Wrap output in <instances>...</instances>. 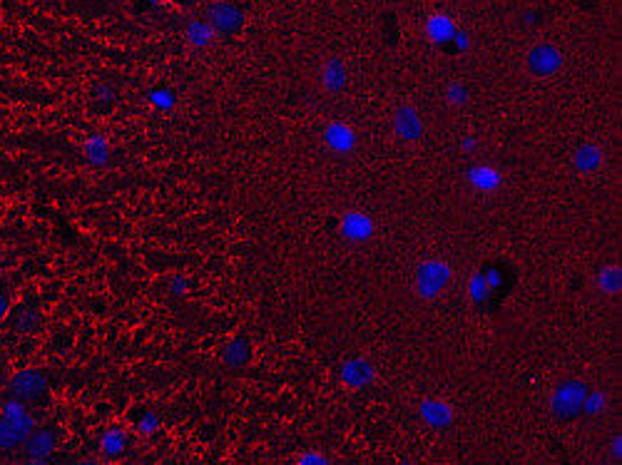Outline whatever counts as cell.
<instances>
[{"instance_id": "ba28073f", "label": "cell", "mask_w": 622, "mask_h": 465, "mask_svg": "<svg viewBox=\"0 0 622 465\" xmlns=\"http://www.w3.org/2000/svg\"><path fill=\"white\" fill-rule=\"evenodd\" d=\"M418 413H421L423 423L431 428H448L453 423V408L446 401H441V398H426V401H421Z\"/></svg>"}, {"instance_id": "52a82bcc", "label": "cell", "mask_w": 622, "mask_h": 465, "mask_svg": "<svg viewBox=\"0 0 622 465\" xmlns=\"http://www.w3.org/2000/svg\"><path fill=\"white\" fill-rule=\"evenodd\" d=\"M207 23L217 33L232 35L242 28V10L234 8L232 3H214L207 10Z\"/></svg>"}, {"instance_id": "d6a6232c", "label": "cell", "mask_w": 622, "mask_h": 465, "mask_svg": "<svg viewBox=\"0 0 622 465\" xmlns=\"http://www.w3.org/2000/svg\"><path fill=\"white\" fill-rule=\"evenodd\" d=\"M476 150H478L476 137H466V140H463V152H468V155H471V152H476Z\"/></svg>"}, {"instance_id": "6da1fadb", "label": "cell", "mask_w": 622, "mask_h": 465, "mask_svg": "<svg viewBox=\"0 0 622 465\" xmlns=\"http://www.w3.org/2000/svg\"><path fill=\"white\" fill-rule=\"evenodd\" d=\"M35 431L33 413L28 411V403L20 398L10 396L8 401L0 406V451L13 453L23 448L30 433Z\"/></svg>"}, {"instance_id": "8992f818", "label": "cell", "mask_w": 622, "mask_h": 465, "mask_svg": "<svg viewBox=\"0 0 622 465\" xmlns=\"http://www.w3.org/2000/svg\"><path fill=\"white\" fill-rule=\"evenodd\" d=\"M339 232L341 237L349 239L354 244H364L374 237L376 232V224L369 214L364 212H346L339 222Z\"/></svg>"}, {"instance_id": "d6986e66", "label": "cell", "mask_w": 622, "mask_h": 465, "mask_svg": "<svg viewBox=\"0 0 622 465\" xmlns=\"http://www.w3.org/2000/svg\"><path fill=\"white\" fill-rule=\"evenodd\" d=\"M598 286L605 294H620L622 291V269L620 267H605L598 274Z\"/></svg>"}, {"instance_id": "5bb4252c", "label": "cell", "mask_w": 622, "mask_h": 465, "mask_svg": "<svg viewBox=\"0 0 622 465\" xmlns=\"http://www.w3.org/2000/svg\"><path fill=\"white\" fill-rule=\"evenodd\" d=\"M426 30L433 43H448V40L456 38V25L448 15H431Z\"/></svg>"}, {"instance_id": "44dd1931", "label": "cell", "mask_w": 622, "mask_h": 465, "mask_svg": "<svg viewBox=\"0 0 622 465\" xmlns=\"http://www.w3.org/2000/svg\"><path fill=\"white\" fill-rule=\"evenodd\" d=\"M212 38H214V30L209 23H192L190 28H187V40H190L195 48H205Z\"/></svg>"}, {"instance_id": "cb8c5ba5", "label": "cell", "mask_w": 622, "mask_h": 465, "mask_svg": "<svg viewBox=\"0 0 622 465\" xmlns=\"http://www.w3.org/2000/svg\"><path fill=\"white\" fill-rule=\"evenodd\" d=\"M35 324H38V311L30 309V306H23V309L18 311V316H15V329L30 331L35 329Z\"/></svg>"}, {"instance_id": "8fae6325", "label": "cell", "mask_w": 622, "mask_h": 465, "mask_svg": "<svg viewBox=\"0 0 622 465\" xmlns=\"http://www.w3.org/2000/svg\"><path fill=\"white\" fill-rule=\"evenodd\" d=\"M468 185L478 192H496L503 185V175L491 165H473L468 170Z\"/></svg>"}, {"instance_id": "277c9868", "label": "cell", "mask_w": 622, "mask_h": 465, "mask_svg": "<svg viewBox=\"0 0 622 465\" xmlns=\"http://www.w3.org/2000/svg\"><path fill=\"white\" fill-rule=\"evenodd\" d=\"M48 378L45 373L35 371V369H25L20 373H15L8 383V393L13 398H20L23 403H38L48 396Z\"/></svg>"}, {"instance_id": "9a60e30c", "label": "cell", "mask_w": 622, "mask_h": 465, "mask_svg": "<svg viewBox=\"0 0 622 465\" xmlns=\"http://www.w3.org/2000/svg\"><path fill=\"white\" fill-rule=\"evenodd\" d=\"M127 448V433L120 428H110L105 431V436L100 438V451L105 458H120Z\"/></svg>"}, {"instance_id": "e0dca14e", "label": "cell", "mask_w": 622, "mask_h": 465, "mask_svg": "<svg viewBox=\"0 0 622 465\" xmlns=\"http://www.w3.org/2000/svg\"><path fill=\"white\" fill-rule=\"evenodd\" d=\"M83 150H85V157L90 160V165H95V167L107 165V157H110V145H107L105 137L90 135L88 140H85Z\"/></svg>"}, {"instance_id": "7c38bea8", "label": "cell", "mask_w": 622, "mask_h": 465, "mask_svg": "<svg viewBox=\"0 0 622 465\" xmlns=\"http://www.w3.org/2000/svg\"><path fill=\"white\" fill-rule=\"evenodd\" d=\"M394 130L401 140L406 142H414L418 137L423 135V125H421V117L416 115L411 107H404V110L396 112L394 117Z\"/></svg>"}, {"instance_id": "7402d4cb", "label": "cell", "mask_w": 622, "mask_h": 465, "mask_svg": "<svg viewBox=\"0 0 622 465\" xmlns=\"http://www.w3.org/2000/svg\"><path fill=\"white\" fill-rule=\"evenodd\" d=\"M605 408H608V396H605L603 391H593L585 396L583 413H588V416H598V413H603Z\"/></svg>"}, {"instance_id": "4316f807", "label": "cell", "mask_w": 622, "mask_h": 465, "mask_svg": "<svg viewBox=\"0 0 622 465\" xmlns=\"http://www.w3.org/2000/svg\"><path fill=\"white\" fill-rule=\"evenodd\" d=\"M466 88H461V85H453L451 90H448V100L453 102V105H463L466 102Z\"/></svg>"}, {"instance_id": "f1b7e54d", "label": "cell", "mask_w": 622, "mask_h": 465, "mask_svg": "<svg viewBox=\"0 0 622 465\" xmlns=\"http://www.w3.org/2000/svg\"><path fill=\"white\" fill-rule=\"evenodd\" d=\"M299 463H302V465H326V463H329V458L319 456V453H307V456L299 458Z\"/></svg>"}, {"instance_id": "484cf974", "label": "cell", "mask_w": 622, "mask_h": 465, "mask_svg": "<svg viewBox=\"0 0 622 465\" xmlns=\"http://www.w3.org/2000/svg\"><path fill=\"white\" fill-rule=\"evenodd\" d=\"M483 277H486L488 286H491V291L501 289V286H503V272L498 267H488L486 272H483Z\"/></svg>"}, {"instance_id": "4fadbf2b", "label": "cell", "mask_w": 622, "mask_h": 465, "mask_svg": "<svg viewBox=\"0 0 622 465\" xmlns=\"http://www.w3.org/2000/svg\"><path fill=\"white\" fill-rule=\"evenodd\" d=\"M249 359H252V346L247 339H232L222 349V361L229 369H244Z\"/></svg>"}, {"instance_id": "603a6c76", "label": "cell", "mask_w": 622, "mask_h": 465, "mask_svg": "<svg viewBox=\"0 0 622 465\" xmlns=\"http://www.w3.org/2000/svg\"><path fill=\"white\" fill-rule=\"evenodd\" d=\"M344 80H346V75H344V68H341V63H329V68H326V73H324V83H326V88L329 90H341L344 88Z\"/></svg>"}, {"instance_id": "9c48e42d", "label": "cell", "mask_w": 622, "mask_h": 465, "mask_svg": "<svg viewBox=\"0 0 622 465\" xmlns=\"http://www.w3.org/2000/svg\"><path fill=\"white\" fill-rule=\"evenodd\" d=\"M374 369H371V364L366 359H361V356H354V359L346 361L344 366H341V378H344L346 386L351 388H366L374 383Z\"/></svg>"}, {"instance_id": "5b68a950", "label": "cell", "mask_w": 622, "mask_h": 465, "mask_svg": "<svg viewBox=\"0 0 622 465\" xmlns=\"http://www.w3.org/2000/svg\"><path fill=\"white\" fill-rule=\"evenodd\" d=\"M55 448H58V433L53 428H35L28 436V441L23 443V451L30 463L48 461L55 453Z\"/></svg>"}, {"instance_id": "7a4b0ae2", "label": "cell", "mask_w": 622, "mask_h": 465, "mask_svg": "<svg viewBox=\"0 0 622 465\" xmlns=\"http://www.w3.org/2000/svg\"><path fill=\"white\" fill-rule=\"evenodd\" d=\"M585 396H588V388L585 383L575 381V378H568V381L560 383L558 388L550 396V411L558 421H573L578 413H583V403Z\"/></svg>"}, {"instance_id": "836d02e7", "label": "cell", "mask_w": 622, "mask_h": 465, "mask_svg": "<svg viewBox=\"0 0 622 465\" xmlns=\"http://www.w3.org/2000/svg\"><path fill=\"white\" fill-rule=\"evenodd\" d=\"M0 376H3V364H0Z\"/></svg>"}, {"instance_id": "3957f363", "label": "cell", "mask_w": 622, "mask_h": 465, "mask_svg": "<svg viewBox=\"0 0 622 465\" xmlns=\"http://www.w3.org/2000/svg\"><path fill=\"white\" fill-rule=\"evenodd\" d=\"M451 281V267L441 259H426L416 269V294L421 299L431 301L433 296L441 294Z\"/></svg>"}, {"instance_id": "30bf717a", "label": "cell", "mask_w": 622, "mask_h": 465, "mask_svg": "<svg viewBox=\"0 0 622 465\" xmlns=\"http://www.w3.org/2000/svg\"><path fill=\"white\" fill-rule=\"evenodd\" d=\"M324 142L336 155H346V152H351L356 147V135L344 122H331L324 132Z\"/></svg>"}, {"instance_id": "4dcf8cb0", "label": "cell", "mask_w": 622, "mask_h": 465, "mask_svg": "<svg viewBox=\"0 0 622 465\" xmlns=\"http://www.w3.org/2000/svg\"><path fill=\"white\" fill-rule=\"evenodd\" d=\"M8 311H10V296H8V291L0 289V324H3V321H5Z\"/></svg>"}, {"instance_id": "ac0fdd59", "label": "cell", "mask_w": 622, "mask_h": 465, "mask_svg": "<svg viewBox=\"0 0 622 465\" xmlns=\"http://www.w3.org/2000/svg\"><path fill=\"white\" fill-rule=\"evenodd\" d=\"M530 65H533L535 73H553V70L560 68V55L550 48H540L530 55Z\"/></svg>"}, {"instance_id": "ffe728a7", "label": "cell", "mask_w": 622, "mask_h": 465, "mask_svg": "<svg viewBox=\"0 0 622 465\" xmlns=\"http://www.w3.org/2000/svg\"><path fill=\"white\" fill-rule=\"evenodd\" d=\"M488 296H491V286H488L483 272L471 274V279H468V299H471L473 304H486Z\"/></svg>"}, {"instance_id": "83f0119b", "label": "cell", "mask_w": 622, "mask_h": 465, "mask_svg": "<svg viewBox=\"0 0 622 465\" xmlns=\"http://www.w3.org/2000/svg\"><path fill=\"white\" fill-rule=\"evenodd\" d=\"M170 291L175 296H185L187 294V279L185 277H175V279H172Z\"/></svg>"}, {"instance_id": "d4e9b609", "label": "cell", "mask_w": 622, "mask_h": 465, "mask_svg": "<svg viewBox=\"0 0 622 465\" xmlns=\"http://www.w3.org/2000/svg\"><path fill=\"white\" fill-rule=\"evenodd\" d=\"M157 428H160V418L155 416V413H145V416L137 421V431L145 433V436H150V433H155Z\"/></svg>"}, {"instance_id": "f546056e", "label": "cell", "mask_w": 622, "mask_h": 465, "mask_svg": "<svg viewBox=\"0 0 622 465\" xmlns=\"http://www.w3.org/2000/svg\"><path fill=\"white\" fill-rule=\"evenodd\" d=\"M150 97L157 107H165V110H170L172 107V95L170 93H152Z\"/></svg>"}, {"instance_id": "2e32d148", "label": "cell", "mask_w": 622, "mask_h": 465, "mask_svg": "<svg viewBox=\"0 0 622 465\" xmlns=\"http://www.w3.org/2000/svg\"><path fill=\"white\" fill-rule=\"evenodd\" d=\"M573 165L578 167L580 172H595L600 165H603V150L595 145H583L573 155Z\"/></svg>"}, {"instance_id": "1f68e13d", "label": "cell", "mask_w": 622, "mask_h": 465, "mask_svg": "<svg viewBox=\"0 0 622 465\" xmlns=\"http://www.w3.org/2000/svg\"><path fill=\"white\" fill-rule=\"evenodd\" d=\"M610 456H613L615 461H620V458H622V438L620 436H615L613 446H610Z\"/></svg>"}]
</instances>
